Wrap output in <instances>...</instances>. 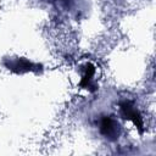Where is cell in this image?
I'll return each instance as SVG.
<instances>
[{"label":"cell","mask_w":156,"mask_h":156,"mask_svg":"<svg viewBox=\"0 0 156 156\" xmlns=\"http://www.w3.org/2000/svg\"><path fill=\"white\" fill-rule=\"evenodd\" d=\"M100 130H101V133L106 138H108L111 140L117 139L118 135H119V132H121L119 124L113 118H111V117H105L101 121V123H100Z\"/></svg>","instance_id":"cell-1"},{"label":"cell","mask_w":156,"mask_h":156,"mask_svg":"<svg viewBox=\"0 0 156 156\" xmlns=\"http://www.w3.org/2000/svg\"><path fill=\"white\" fill-rule=\"evenodd\" d=\"M119 108H121V113L124 118L132 121L138 128H143V119L138 112V110L129 102V101H124L119 105Z\"/></svg>","instance_id":"cell-2"}]
</instances>
